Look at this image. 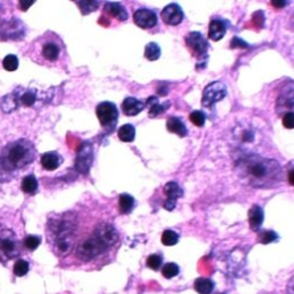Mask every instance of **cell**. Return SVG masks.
<instances>
[{
	"label": "cell",
	"mask_w": 294,
	"mask_h": 294,
	"mask_svg": "<svg viewBox=\"0 0 294 294\" xmlns=\"http://www.w3.org/2000/svg\"><path fill=\"white\" fill-rule=\"evenodd\" d=\"M119 243V233L112 223L100 220L92 228L81 232L77 229L72 253L83 265L104 264V260L112 256Z\"/></svg>",
	"instance_id": "1"
},
{
	"label": "cell",
	"mask_w": 294,
	"mask_h": 294,
	"mask_svg": "<svg viewBox=\"0 0 294 294\" xmlns=\"http://www.w3.org/2000/svg\"><path fill=\"white\" fill-rule=\"evenodd\" d=\"M239 177L247 185L259 188H271L282 179V168L275 160L257 155H248L236 164Z\"/></svg>",
	"instance_id": "2"
},
{
	"label": "cell",
	"mask_w": 294,
	"mask_h": 294,
	"mask_svg": "<svg viewBox=\"0 0 294 294\" xmlns=\"http://www.w3.org/2000/svg\"><path fill=\"white\" fill-rule=\"evenodd\" d=\"M77 215L72 211L52 215L46 224V236L52 252L60 259L70 255L78 229Z\"/></svg>",
	"instance_id": "3"
},
{
	"label": "cell",
	"mask_w": 294,
	"mask_h": 294,
	"mask_svg": "<svg viewBox=\"0 0 294 294\" xmlns=\"http://www.w3.org/2000/svg\"><path fill=\"white\" fill-rule=\"evenodd\" d=\"M27 54L40 66L62 67L66 62L67 50L63 40L55 32L46 31L29 45Z\"/></svg>",
	"instance_id": "4"
},
{
	"label": "cell",
	"mask_w": 294,
	"mask_h": 294,
	"mask_svg": "<svg viewBox=\"0 0 294 294\" xmlns=\"http://www.w3.org/2000/svg\"><path fill=\"white\" fill-rule=\"evenodd\" d=\"M35 159L36 149L34 144L23 138L9 142L6 147H4L0 154V163L7 172H15V170L26 168L27 165L34 162Z\"/></svg>",
	"instance_id": "5"
},
{
	"label": "cell",
	"mask_w": 294,
	"mask_h": 294,
	"mask_svg": "<svg viewBox=\"0 0 294 294\" xmlns=\"http://www.w3.org/2000/svg\"><path fill=\"white\" fill-rule=\"evenodd\" d=\"M21 254V241L12 230L0 225V261L7 263Z\"/></svg>",
	"instance_id": "6"
},
{
	"label": "cell",
	"mask_w": 294,
	"mask_h": 294,
	"mask_svg": "<svg viewBox=\"0 0 294 294\" xmlns=\"http://www.w3.org/2000/svg\"><path fill=\"white\" fill-rule=\"evenodd\" d=\"M95 113L101 126L112 131L118 119V109L116 105L110 101H104L96 106Z\"/></svg>",
	"instance_id": "7"
},
{
	"label": "cell",
	"mask_w": 294,
	"mask_h": 294,
	"mask_svg": "<svg viewBox=\"0 0 294 294\" xmlns=\"http://www.w3.org/2000/svg\"><path fill=\"white\" fill-rule=\"evenodd\" d=\"M128 18L129 14L122 4L108 2L105 3L104 5V14L103 16H100L99 23L100 24H104L105 21H107V23H106V27H107L109 26V23H112L113 20L117 22H124L127 21Z\"/></svg>",
	"instance_id": "8"
},
{
	"label": "cell",
	"mask_w": 294,
	"mask_h": 294,
	"mask_svg": "<svg viewBox=\"0 0 294 294\" xmlns=\"http://www.w3.org/2000/svg\"><path fill=\"white\" fill-rule=\"evenodd\" d=\"M227 87L220 82H213L205 87L202 92V105L205 107H210L214 104L218 103L227 95Z\"/></svg>",
	"instance_id": "9"
},
{
	"label": "cell",
	"mask_w": 294,
	"mask_h": 294,
	"mask_svg": "<svg viewBox=\"0 0 294 294\" xmlns=\"http://www.w3.org/2000/svg\"><path fill=\"white\" fill-rule=\"evenodd\" d=\"M185 43L187 48L190 50V52L197 58H204L207 55V51H208V43L205 39V37L202 36L200 32L194 31L190 32L186 36Z\"/></svg>",
	"instance_id": "10"
},
{
	"label": "cell",
	"mask_w": 294,
	"mask_h": 294,
	"mask_svg": "<svg viewBox=\"0 0 294 294\" xmlns=\"http://www.w3.org/2000/svg\"><path fill=\"white\" fill-rule=\"evenodd\" d=\"M92 163H93V149L89 142H84L80 146L76 158V169L80 173H89Z\"/></svg>",
	"instance_id": "11"
},
{
	"label": "cell",
	"mask_w": 294,
	"mask_h": 294,
	"mask_svg": "<svg viewBox=\"0 0 294 294\" xmlns=\"http://www.w3.org/2000/svg\"><path fill=\"white\" fill-rule=\"evenodd\" d=\"M133 22L141 29H151L158 24V15L149 8H140L133 14Z\"/></svg>",
	"instance_id": "12"
},
{
	"label": "cell",
	"mask_w": 294,
	"mask_h": 294,
	"mask_svg": "<svg viewBox=\"0 0 294 294\" xmlns=\"http://www.w3.org/2000/svg\"><path fill=\"white\" fill-rule=\"evenodd\" d=\"M161 18L168 26H178L184 20V13L177 4H169L161 12Z\"/></svg>",
	"instance_id": "13"
},
{
	"label": "cell",
	"mask_w": 294,
	"mask_h": 294,
	"mask_svg": "<svg viewBox=\"0 0 294 294\" xmlns=\"http://www.w3.org/2000/svg\"><path fill=\"white\" fill-rule=\"evenodd\" d=\"M163 192L164 194L167 195V201L164 202L163 207L167 210L172 211L175 207H176L177 199L184 194V192L182 190V187L175 182H169L165 184V186L163 187Z\"/></svg>",
	"instance_id": "14"
},
{
	"label": "cell",
	"mask_w": 294,
	"mask_h": 294,
	"mask_svg": "<svg viewBox=\"0 0 294 294\" xmlns=\"http://www.w3.org/2000/svg\"><path fill=\"white\" fill-rule=\"evenodd\" d=\"M145 108V104L133 96H128L122 103V110L127 116H136Z\"/></svg>",
	"instance_id": "15"
},
{
	"label": "cell",
	"mask_w": 294,
	"mask_h": 294,
	"mask_svg": "<svg viewBox=\"0 0 294 294\" xmlns=\"http://www.w3.org/2000/svg\"><path fill=\"white\" fill-rule=\"evenodd\" d=\"M62 162V156L57 153V152H47V153H44L40 159L41 165H43V168L47 170V172H53V170L58 169Z\"/></svg>",
	"instance_id": "16"
},
{
	"label": "cell",
	"mask_w": 294,
	"mask_h": 294,
	"mask_svg": "<svg viewBox=\"0 0 294 294\" xmlns=\"http://www.w3.org/2000/svg\"><path fill=\"white\" fill-rule=\"evenodd\" d=\"M264 219L263 209L260 206L254 205L248 211V222L253 231H260V228Z\"/></svg>",
	"instance_id": "17"
},
{
	"label": "cell",
	"mask_w": 294,
	"mask_h": 294,
	"mask_svg": "<svg viewBox=\"0 0 294 294\" xmlns=\"http://www.w3.org/2000/svg\"><path fill=\"white\" fill-rule=\"evenodd\" d=\"M227 34V27L222 20H211L209 23L208 37L214 41H218Z\"/></svg>",
	"instance_id": "18"
},
{
	"label": "cell",
	"mask_w": 294,
	"mask_h": 294,
	"mask_svg": "<svg viewBox=\"0 0 294 294\" xmlns=\"http://www.w3.org/2000/svg\"><path fill=\"white\" fill-rule=\"evenodd\" d=\"M167 129L168 131L176 133L179 137H185L187 135V129L185 123H184L179 117H169L167 121Z\"/></svg>",
	"instance_id": "19"
},
{
	"label": "cell",
	"mask_w": 294,
	"mask_h": 294,
	"mask_svg": "<svg viewBox=\"0 0 294 294\" xmlns=\"http://www.w3.org/2000/svg\"><path fill=\"white\" fill-rule=\"evenodd\" d=\"M193 286L199 294H211L215 289V283L209 278L199 277L194 280Z\"/></svg>",
	"instance_id": "20"
},
{
	"label": "cell",
	"mask_w": 294,
	"mask_h": 294,
	"mask_svg": "<svg viewBox=\"0 0 294 294\" xmlns=\"http://www.w3.org/2000/svg\"><path fill=\"white\" fill-rule=\"evenodd\" d=\"M135 199L133 197L128 194V193H123L118 197V209L122 214H130L135 208Z\"/></svg>",
	"instance_id": "21"
},
{
	"label": "cell",
	"mask_w": 294,
	"mask_h": 294,
	"mask_svg": "<svg viewBox=\"0 0 294 294\" xmlns=\"http://www.w3.org/2000/svg\"><path fill=\"white\" fill-rule=\"evenodd\" d=\"M146 105H149V114L151 117L159 116L160 114H162L170 106V105L165 106V104H160L159 100L156 99L155 96H150Z\"/></svg>",
	"instance_id": "22"
},
{
	"label": "cell",
	"mask_w": 294,
	"mask_h": 294,
	"mask_svg": "<svg viewBox=\"0 0 294 294\" xmlns=\"http://www.w3.org/2000/svg\"><path fill=\"white\" fill-rule=\"evenodd\" d=\"M117 137L119 140L124 142H131L135 140L136 137V129L132 124H124V126L119 127L117 131Z\"/></svg>",
	"instance_id": "23"
},
{
	"label": "cell",
	"mask_w": 294,
	"mask_h": 294,
	"mask_svg": "<svg viewBox=\"0 0 294 294\" xmlns=\"http://www.w3.org/2000/svg\"><path fill=\"white\" fill-rule=\"evenodd\" d=\"M21 188L27 194H35L37 190H38V181H37L35 175H28V176L23 178Z\"/></svg>",
	"instance_id": "24"
},
{
	"label": "cell",
	"mask_w": 294,
	"mask_h": 294,
	"mask_svg": "<svg viewBox=\"0 0 294 294\" xmlns=\"http://www.w3.org/2000/svg\"><path fill=\"white\" fill-rule=\"evenodd\" d=\"M145 58L149 60V61H156L160 58L161 55V48L160 46L154 43V41H151L146 45L145 47Z\"/></svg>",
	"instance_id": "25"
},
{
	"label": "cell",
	"mask_w": 294,
	"mask_h": 294,
	"mask_svg": "<svg viewBox=\"0 0 294 294\" xmlns=\"http://www.w3.org/2000/svg\"><path fill=\"white\" fill-rule=\"evenodd\" d=\"M76 4L80 7L83 15H87L91 12H94L95 9H98L100 5L98 2H94V0H83V2H78Z\"/></svg>",
	"instance_id": "26"
},
{
	"label": "cell",
	"mask_w": 294,
	"mask_h": 294,
	"mask_svg": "<svg viewBox=\"0 0 294 294\" xmlns=\"http://www.w3.org/2000/svg\"><path fill=\"white\" fill-rule=\"evenodd\" d=\"M179 240V234L173 230H165L161 237V241L164 246H174L176 245Z\"/></svg>",
	"instance_id": "27"
},
{
	"label": "cell",
	"mask_w": 294,
	"mask_h": 294,
	"mask_svg": "<svg viewBox=\"0 0 294 294\" xmlns=\"http://www.w3.org/2000/svg\"><path fill=\"white\" fill-rule=\"evenodd\" d=\"M278 238V234L273 231V230H262V231H259V241L264 243V245L277 241Z\"/></svg>",
	"instance_id": "28"
},
{
	"label": "cell",
	"mask_w": 294,
	"mask_h": 294,
	"mask_svg": "<svg viewBox=\"0 0 294 294\" xmlns=\"http://www.w3.org/2000/svg\"><path fill=\"white\" fill-rule=\"evenodd\" d=\"M162 263L163 257L161 254H151L146 260V265L154 271H158L162 266Z\"/></svg>",
	"instance_id": "29"
},
{
	"label": "cell",
	"mask_w": 294,
	"mask_h": 294,
	"mask_svg": "<svg viewBox=\"0 0 294 294\" xmlns=\"http://www.w3.org/2000/svg\"><path fill=\"white\" fill-rule=\"evenodd\" d=\"M3 67L7 71H15L18 67V59L16 55L8 54L3 60Z\"/></svg>",
	"instance_id": "30"
},
{
	"label": "cell",
	"mask_w": 294,
	"mask_h": 294,
	"mask_svg": "<svg viewBox=\"0 0 294 294\" xmlns=\"http://www.w3.org/2000/svg\"><path fill=\"white\" fill-rule=\"evenodd\" d=\"M179 274V266L176 263L169 262L162 266V276L167 279H172Z\"/></svg>",
	"instance_id": "31"
},
{
	"label": "cell",
	"mask_w": 294,
	"mask_h": 294,
	"mask_svg": "<svg viewBox=\"0 0 294 294\" xmlns=\"http://www.w3.org/2000/svg\"><path fill=\"white\" fill-rule=\"evenodd\" d=\"M14 275L17 276V277H23V276H26L28 274V271H29V263H28L27 261L24 260H17L15 262V264H14Z\"/></svg>",
	"instance_id": "32"
},
{
	"label": "cell",
	"mask_w": 294,
	"mask_h": 294,
	"mask_svg": "<svg viewBox=\"0 0 294 294\" xmlns=\"http://www.w3.org/2000/svg\"><path fill=\"white\" fill-rule=\"evenodd\" d=\"M40 242H41L40 237L32 236V234H30V236H27L24 238V240H23V245H24V247L27 248V250L35 251V250H37V248L39 247Z\"/></svg>",
	"instance_id": "33"
},
{
	"label": "cell",
	"mask_w": 294,
	"mask_h": 294,
	"mask_svg": "<svg viewBox=\"0 0 294 294\" xmlns=\"http://www.w3.org/2000/svg\"><path fill=\"white\" fill-rule=\"evenodd\" d=\"M190 121L197 127H204L206 123V115L201 110H193L190 114Z\"/></svg>",
	"instance_id": "34"
},
{
	"label": "cell",
	"mask_w": 294,
	"mask_h": 294,
	"mask_svg": "<svg viewBox=\"0 0 294 294\" xmlns=\"http://www.w3.org/2000/svg\"><path fill=\"white\" fill-rule=\"evenodd\" d=\"M283 126L286 129H293L294 127V115L292 112L286 113L283 117Z\"/></svg>",
	"instance_id": "35"
},
{
	"label": "cell",
	"mask_w": 294,
	"mask_h": 294,
	"mask_svg": "<svg viewBox=\"0 0 294 294\" xmlns=\"http://www.w3.org/2000/svg\"><path fill=\"white\" fill-rule=\"evenodd\" d=\"M32 5H34V3H26V2L20 3V6L22 8V11H27V9L29 8L30 6H32Z\"/></svg>",
	"instance_id": "36"
},
{
	"label": "cell",
	"mask_w": 294,
	"mask_h": 294,
	"mask_svg": "<svg viewBox=\"0 0 294 294\" xmlns=\"http://www.w3.org/2000/svg\"><path fill=\"white\" fill-rule=\"evenodd\" d=\"M271 4H273V6H275V7H284V6H286L287 3H285V2H273Z\"/></svg>",
	"instance_id": "37"
},
{
	"label": "cell",
	"mask_w": 294,
	"mask_h": 294,
	"mask_svg": "<svg viewBox=\"0 0 294 294\" xmlns=\"http://www.w3.org/2000/svg\"><path fill=\"white\" fill-rule=\"evenodd\" d=\"M288 177H289V184L291 185H293V170H289V173H288Z\"/></svg>",
	"instance_id": "38"
},
{
	"label": "cell",
	"mask_w": 294,
	"mask_h": 294,
	"mask_svg": "<svg viewBox=\"0 0 294 294\" xmlns=\"http://www.w3.org/2000/svg\"><path fill=\"white\" fill-rule=\"evenodd\" d=\"M216 294H227V293H216Z\"/></svg>",
	"instance_id": "39"
}]
</instances>
